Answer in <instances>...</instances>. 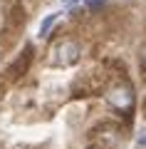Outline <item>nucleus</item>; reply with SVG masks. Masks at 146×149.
<instances>
[{"mask_svg": "<svg viewBox=\"0 0 146 149\" xmlns=\"http://www.w3.org/2000/svg\"><path fill=\"white\" fill-rule=\"evenodd\" d=\"M79 55H82L79 45L74 42V40H64V42H60L57 47L52 50V65H62V67L74 65L79 60Z\"/></svg>", "mask_w": 146, "mask_h": 149, "instance_id": "1", "label": "nucleus"}, {"mask_svg": "<svg viewBox=\"0 0 146 149\" xmlns=\"http://www.w3.org/2000/svg\"><path fill=\"white\" fill-rule=\"evenodd\" d=\"M131 100H134V97H131V90H129V87H124V90L116 87V90L109 92V102H111L114 107H119V109H121V107H124V109H126V107H131Z\"/></svg>", "mask_w": 146, "mask_h": 149, "instance_id": "2", "label": "nucleus"}, {"mask_svg": "<svg viewBox=\"0 0 146 149\" xmlns=\"http://www.w3.org/2000/svg\"><path fill=\"white\" fill-rule=\"evenodd\" d=\"M30 60H32V47H27L25 57H17L15 62L8 67V74H10V77H17V74H22V72L27 70V65H30Z\"/></svg>", "mask_w": 146, "mask_h": 149, "instance_id": "3", "label": "nucleus"}, {"mask_svg": "<svg viewBox=\"0 0 146 149\" xmlns=\"http://www.w3.org/2000/svg\"><path fill=\"white\" fill-rule=\"evenodd\" d=\"M25 22V10H22L20 5H15L10 13H8V20H5V25L10 27V30H17V27Z\"/></svg>", "mask_w": 146, "mask_h": 149, "instance_id": "4", "label": "nucleus"}, {"mask_svg": "<svg viewBox=\"0 0 146 149\" xmlns=\"http://www.w3.org/2000/svg\"><path fill=\"white\" fill-rule=\"evenodd\" d=\"M57 17H60V13H50V15H47L45 20H42V25H40V37H47V35H50V30L55 27Z\"/></svg>", "mask_w": 146, "mask_h": 149, "instance_id": "5", "label": "nucleus"}, {"mask_svg": "<svg viewBox=\"0 0 146 149\" xmlns=\"http://www.w3.org/2000/svg\"><path fill=\"white\" fill-rule=\"evenodd\" d=\"M139 147H141V149H146V132H141V134H139Z\"/></svg>", "mask_w": 146, "mask_h": 149, "instance_id": "6", "label": "nucleus"}]
</instances>
